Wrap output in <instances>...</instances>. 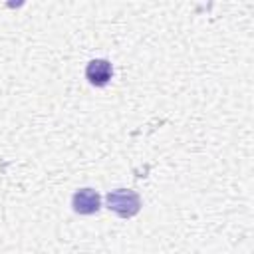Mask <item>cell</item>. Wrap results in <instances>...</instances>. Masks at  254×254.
I'll use <instances>...</instances> for the list:
<instances>
[{
  "instance_id": "cell-2",
  "label": "cell",
  "mask_w": 254,
  "mask_h": 254,
  "mask_svg": "<svg viewBox=\"0 0 254 254\" xmlns=\"http://www.w3.org/2000/svg\"><path fill=\"white\" fill-rule=\"evenodd\" d=\"M71 206L77 214H95L101 206V198L93 189H79L71 198Z\"/></svg>"
},
{
  "instance_id": "cell-1",
  "label": "cell",
  "mask_w": 254,
  "mask_h": 254,
  "mask_svg": "<svg viewBox=\"0 0 254 254\" xmlns=\"http://www.w3.org/2000/svg\"><path fill=\"white\" fill-rule=\"evenodd\" d=\"M105 202H107V208L113 210L121 218H131L141 210L139 194L135 190H129V189H117V190L107 192Z\"/></svg>"
},
{
  "instance_id": "cell-3",
  "label": "cell",
  "mask_w": 254,
  "mask_h": 254,
  "mask_svg": "<svg viewBox=\"0 0 254 254\" xmlns=\"http://www.w3.org/2000/svg\"><path fill=\"white\" fill-rule=\"evenodd\" d=\"M111 75H113V67H111V64L107 60H93L85 67V77L95 87L107 85L109 79H111Z\"/></svg>"
}]
</instances>
